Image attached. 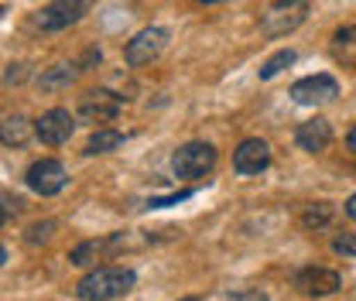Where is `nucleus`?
<instances>
[{
    "label": "nucleus",
    "mask_w": 356,
    "mask_h": 301,
    "mask_svg": "<svg viewBox=\"0 0 356 301\" xmlns=\"http://www.w3.org/2000/svg\"><path fill=\"white\" fill-rule=\"evenodd\" d=\"M134 281L137 277L127 267H96L76 284V295H79V301H113L120 295H127L134 288Z\"/></svg>",
    "instance_id": "1"
},
{
    "label": "nucleus",
    "mask_w": 356,
    "mask_h": 301,
    "mask_svg": "<svg viewBox=\"0 0 356 301\" xmlns=\"http://www.w3.org/2000/svg\"><path fill=\"white\" fill-rule=\"evenodd\" d=\"M309 17V0H274L261 14V35L264 38H284L298 31Z\"/></svg>",
    "instance_id": "2"
},
{
    "label": "nucleus",
    "mask_w": 356,
    "mask_h": 301,
    "mask_svg": "<svg viewBox=\"0 0 356 301\" xmlns=\"http://www.w3.org/2000/svg\"><path fill=\"white\" fill-rule=\"evenodd\" d=\"M216 165V147L206 144V140H188L181 144L172 158V172L175 178H202V174L213 172Z\"/></svg>",
    "instance_id": "3"
},
{
    "label": "nucleus",
    "mask_w": 356,
    "mask_h": 301,
    "mask_svg": "<svg viewBox=\"0 0 356 301\" xmlns=\"http://www.w3.org/2000/svg\"><path fill=\"white\" fill-rule=\"evenodd\" d=\"M120 106H124V96H117L110 89H89L79 99V117L86 124H113Z\"/></svg>",
    "instance_id": "4"
},
{
    "label": "nucleus",
    "mask_w": 356,
    "mask_h": 301,
    "mask_svg": "<svg viewBox=\"0 0 356 301\" xmlns=\"http://www.w3.org/2000/svg\"><path fill=\"white\" fill-rule=\"evenodd\" d=\"M28 188L35 192V195H58L62 188H65V181H69V174L62 168V161H55V158H42V161H35L31 168H28Z\"/></svg>",
    "instance_id": "5"
},
{
    "label": "nucleus",
    "mask_w": 356,
    "mask_h": 301,
    "mask_svg": "<svg viewBox=\"0 0 356 301\" xmlns=\"http://www.w3.org/2000/svg\"><path fill=\"white\" fill-rule=\"evenodd\" d=\"M165 44H168V31L165 28H144L127 42L124 58H127V65H151L165 51Z\"/></svg>",
    "instance_id": "6"
},
{
    "label": "nucleus",
    "mask_w": 356,
    "mask_h": 301,
    "mask_svg": "<svg viewBox=\"0 0 356 301\" xmlns=\"http://www.w3.org/2000/svg\"><path fill=\"white\" fill-rule=\"evenodd\" d=\"M89 7H92V0H51L38 14V28L42 31H65L83 14H89Z\"/></svg>",
    "instance_id": "7"
},
{
    "label": "nucleus",
    "mask_w": 356,
    "mask_h": 301,
    "mask_svg": "<svg viewBox=\"0 0 356 301\" xmlns=\"http://www.w3.org/2000/svg\"><path fill=\"white\" fill-rule=\"evenodd\" d=\"M72 130H76V117H72L69 110H62V106L48 110V113H42V117L35 120V133H38V140L48 144V147L65 144V140L72 137Z\"/></svg>",
    "instance_id": "8"
},
{
    "label": "nucleus",
    "mask_w": 356,
    "mask_h": 301,
    "mask_svg": "<svg viewBox=\"0 0 356 301\" xmlns=\"http://www.w3.org/2000/svg\"><path fill=\"white\" fill-rule=\"evenodd\" d=\"M295 288L312 298H325V295H336L343 288V277L329 267H302L295 274Z\"/></svg>",
    "instance_id": "9"
},
{
    "label": "nucleus",
    "mask_w": 356,
    "mask_h": 301,
    "mask_svg": "<svg viewBox=\"0 0 356 301\" xmlns=\"http://www.w3.org/2000/svg\"><path fill=\"white\" fill-rule=\"evenodd\" d=\"M336 96H339V83L332 76H309V79H298L291 86V99L302 106H322Z\"/></svg>",
    "instance_id": "10"
},
{
    "label": "nucleus",
    "mask_w": 356,
    "mask_h": 301,
    "mask_svg": "<svg viewBox=\"0 0 356 301\" xmlns=\"http://www.w3.org/2000/svg\"><path fill=\"white\" fill-rule=\"evenodd\" d=\"M267 165H270V147L261 137H247L233 151V172L236 174H261Z\"/></svg>",
    "instance_id": "11"
},
{
    "label": "nucleus",
    "mask_w": 356,
    "mask_h": 301,
    "mask_svg": "<svg viewBox=\"0 0 356 301\" xmlns=\"http://www.w3.org/2000/svg\"><path fill=\"white\" fill-rule=\"evenodd\" d=\"M329 140H332V127H329V120H322V117L305 120L302 127L295 130V144H298L302 151H309V154L325 151V147H329Z\"/></svg>",
    "instance_id": "12"
},
{
    "label": "nucleus",
    "mask_w": 356,
    "mask_h": 301,
    "mask_svg": "<svg viewBox=\"0 0 356 301\" xmlns=\"http://www.w3.org/2000/svg\"><path fill=\"white\" fill-rule=\"evenodd\" d=\"M332 58L346 69H356V24H346L332 35Z\"/></svg>",
    "instance_id": "13"
},
{
    "label": "nucleus",
    "mask_w": 356,
    "mask_h": 301,
    "mask_svg": "<svg viewBox=\"0 0 356 301\" xmlns=\"http://www.w3.org/2000/svg\"><path fill=\"white\" fill-rule=\"evenodd\" d=\"M124 240L120 236H113V240H86V243H79L72 254H69V260L76 263V267H86V263H92V260L99 257V254H106V250H117Z\"/></svg>",
    "instance_id": "14"
},
{
    "label": "nucleus",
    "mask_w": 356,
    "mask_h": 301,
    "mask_svg": "<svg viewBox=\"0 0 356 301\" xmlns=\"http://www.w3.org/2000/svg\"><path fill=\"white\" fill-rule=\"evenodd\" d=\"M28 137H31V124H28L24 117H3V124H0L3 147H21Z\"/></svg>",
    "instance_id": "15"
},
{
    "label": "nucleus",
    "mask_w": 356,
    "mask_h": 301,
    "mask_svg": "<svg viewBox=\"0 0 356 301\" xmlns=\"http://www.w3.org/2000/svg\"><path fill=\"white\" fill-rule=\"evenodd\" d=\"M124 144V133L120 130H96L86 144V154H110Z\"/></svg>",
    "instance_id": "16"
},
{
    "label": "nucleus",
    "mask_w": 356,
    "mask_h": 301,
    "mask_svg": "<svg viewBox=\"0 0 356 301\" xmlns=\"http://www.w3.org/2000/svg\"><path fill=\"white\" fill-rule=\"evenodd\" d=\"M329 219H332V206L329 202H312L302 213V226L305 229H322V226H329Z\"/></svg>",
    "instance_id": "17"
},
{
    "label": "nucleus",
    "mask_w": 356,
    "mask_h": 301,
    "mask_svg": "<svg viewBox=\"0 0 356 301\" xmlns=\"http://www.w3.org/2000/svg\"><path fill=\"white\" fill-rule=\"evenodd\" d=\"M295 58H298V55H295L291 48H281V51H274V55L267 58L264 65H261V79H264V83H267V79H274V76H277L281 69L295 65Z\"/></svg>",
    "instance_id": "18"
},
{
    "label": "nucleus",
    "mask_w": 356,
    "mask_h": 301,
    "mask_svg": "<svg viewBox=\"0 0 356 301\" xmlns=\"http://www.w3.org/2000/svg\"><path fill=\"white\" fill-rule=\"evenodd\" d=\"M76 79V69L72 65H51L48 72L42 76V89H58V86H69Z\"/></svg>",
    "instance_id": "19"
},
{
    "label": "nucleus",
    "mask_w": 356,
    "mask_h": 301,
    "mask_svg": "<svg viewBox=\"0 0 356 301\" xmlns=\"http://www.w3.org/2000/svg\"><path fill=\"white\" fill-rule=\"evenodd\" d=\"M51 233H55V222H35V226L28 229V243H31V247L48 243V240H51Z\"/></svg>",
    "instance_id": "20"
},
{
    "label": "nucleus",
    "mask_w": 356,
    "mask_h": 301,
    "mask_svg": "<svg viewBox=\"0 0 356 301\" xmlns=\"http://www.w3.org/2000/svg\"><path fill=\"white\" fill-rule=\"evenodd\" d=\"M332 250L343 254V257H356V233H343L332 240Z\"/></svg>",
    "instance_id": "21"
},
{
    "label": "nucleus",
    "mask_w": 356,
    "mask_h": 301,
    "mask_svg": "<svg viewBox=\"0 0 356 301\" xmlns=\"http://www.w3.org/2000/svg\"><path fill=\"white\" fill-rule=\"evenodd\" d=\"M226 301H267V295L261 288H240V291L226 295Z\"/></svg>",
    "instance_id": "22"
},
{
    "label": "nucleus",
    "mask_w": 356,
    "mask_h": 301,
    "mask_svg": "<svg viewBox=\"0 0 356 301\" xmlns=\"http://www.w3.org/2000/svg\"><path fill=\"white\" fill-rule=\"evenodd\" d=\"M346 215H350V219H356V195H350V199H346Z\"/></svg>",
    "instance_id": "23"
},
{
    "label": "nucleus",
    "mask_w": 356,
    "mask_h": 301,
    "mask_svg": "<svg viewBox=\"0 0 356 301\" xmlns=\"http://www.w3.org/2000/svg\"><path fill=\"white\" fill-rule=\"evenodd\" d=\"M10 206H14V199H10V195H3V222L10 219Z\"/></svg>",
    "instance_id": "24"
},
{
    "label": "nucleus",
    "mask_w": 356,
    "mask_h": 301,
    "mask_svg": "<svg viewBox=\"0 0 356 301\" xmlns=\"http://www.w3.org/2000/svg\"><path fill=\"white\" fill-rule=\"evenodd\" d=\"M346 144H350V151H353V154H356V127L350 130V137H346Z\"/></svg>",
    "instance_id": "25"
},
{
    "label": "nucleus",
    "mask_w": 356,
    "mask_h": 301,
    "mask_svg": "<svg viewBox=\"0 0 356 301\" xmlns=\"http://www.w3.org/2000/svg\"><path fill=\"white\" fill-rule=\"evenodd\" d=\"M199 3H226V0H199Z\"/></svg>",
    "instance_id": "26"
},
{
    "label": "nucleus",
    "mask_w": 356,
    "mask_h": 301,
    "mask_svg": "<svg viewBox=\"0 0 356 301\" xmlns=\"http://www.w3.org/2000/svg\"><path fill=\"white\" fill-rule=\"evenodd\" d=\"M181 301H199V298H181Z\"/></svg>",
    "instance_id": "27"
}]
</instances>
